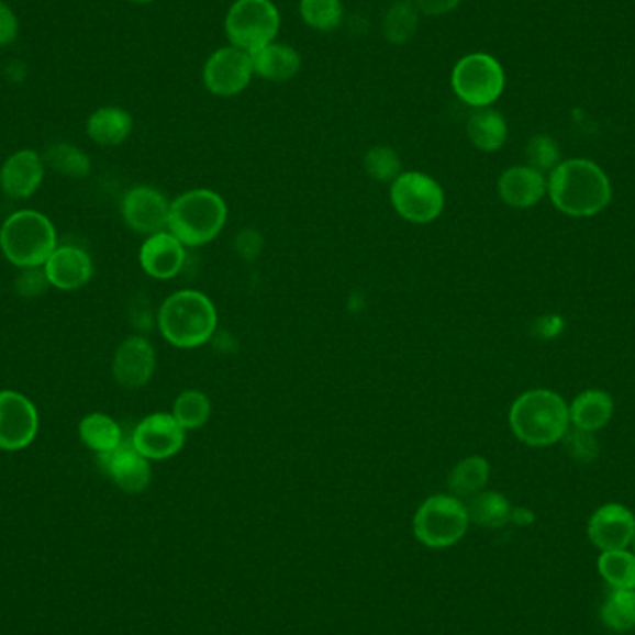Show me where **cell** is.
Here are the masks:
<instances>
[{"label":"cell","mask_w":635,"mask_h":635,"mask_svg":"<svg viewBox=\"0 0 635 635\" xmlns=\"http://www.w3.org/2000/svg\"><path fill=\"white\" fill-rule=\"evenodd\" d=\"M548 193L556 209L567 216L591 218L612 201V185L600 166L572 158L552 169Z\"/></svg>","instance_id":"1"},{"label":"cell","mask_w":635,"mask_h":635,"mask_svg":"<svg viewBox=\"0 0 635 635\" xmlns=\"http://www.w3.org/2000/svg\"><path fill=\"white\" fill-rule=\"evenodd\" d=\"M158 327L175 348H199L216 333V307L203 292L179 290L160 307Z\"/></svg>","instance_id":"2"},{"label":"cell","mask_w":635,"mask_h":635,"mask_svg":"<svg viewBox=\"0 0 635 635\" xmlns=\"http://www.w3.org/2000/svg\"><path fill=\"white\" fill-rule=\"evenodd\" d=\"M569 405L552 390H527L516 398L510 411L515 437L527 446H550L569 432Z\"/></svg>","instance_id":"3"},{"label":"cell","mask_w":635,"mask_h":635,"mask_svg":"<svg viewBox=\"0 0 635 635\" xmlns=\"http://www.w3.org/2000/svg\"><path fill=\"white\" fill-rule=\"evenodd\" d=\"M227 203L212 190H190L169 207V233L185 246L198 247L214 241L227 223Z\"/></svg>","instance_id":"4"},{"label":"cell","mask_w":635,"mask_h":635,"mask_svg":"<svg viewBox=\"0 0 635 635\" xmlns=\"http://www.w3.org/2000/svg\"><path fill=\"white\" fill-rule=\"evenodd\" d=\"M56 229L37 210H19L0 227V249L18 268H42L55 253Z\"/></svg>","instance_id":"5"},{"label":"cell","mask_w":635,"mask_h":635,"mask_svg":"<svg viewBox=\"0 0 635 635\" xmlns=\"http://www.w3.org/2000/svg\"><path fill=\"white\" fill-rule=\"evenodd\" d=\"M467 505L454 494H435L422 502L413 519L414 537L435 550L457 545L467 535Z\"/></svg>","instance_id":"6"},{"label":"cell","mask_w":635,"mask_h":635,"mask_svg":"<svg viewBox=\"0 0 635 635\" xmlns=\"http://www.w3.org/2000/svg\"><path fill=\"white\" fill-rule=\"evenodd\" d=\"M281 15L271 0H236L225 18V34L234 47L255 55L276 42Z\"/></svg>","instance_id":"7"},{"label":"cell","mask_w":635,"mask_h":635,"mask_svg":"<svg viewBox=\"0 0 635 635\" xmlns=\"http://www.w3.org/2000/svg\"><path fill=\"white\" fill-rule=\"evenodd\" d=\"M452 88L468 107L489 109L504 91V67L486 53L463 56L452 71Z\"/></svg>","instance_id":"8"},{"label":"cell","mask_w":635,"mask_h":635,"mask_svg":"<svg viewBox=\"0 0 635 635\" xmlns=\"http://www.w3.org/2000/svg\"><path fill=\"white\" fill-rule=\"evenodd\" d=\"M390 201L403 220L430 223L443 212L444 192L437 180L430 175L405 171L392 182Z\"/></svg>","instance_id":"9"},{"label":"cell","mask_w":635,"mask_h":635,"mask_svg":"<svg viewBox=\"0 0 635 635\" xmlns=\"http://www.w3.org/2000/svg\"><path fill=\"white\" fill-rule=\"evenodd\" d=\"M253 75H255L253 55L234 45H227L212 53L204 64V88L212 96H238L249 86Z\"/></svg>","instance_id":"10"},{"label":"cell","mask_w":635,"mask_h":635,"mask_svg":"<svg viewBox=\"0 0 635 635\" xmlns=\"http://www.w3.org/2000/svg\"><path fill=\"white\" fill-rule=\"evenodd\" d=\"M40 427L34 403L15 390H0V449L18 452L36 438Z\"/></svg>","instance_id":"11"},{"label":"cell","mask_w":635,"mask_h":635,"mask_svg":"<svg viewBox=\"0 0 635 635\" xmlns=\"http://www.w3.org/2000/svg\"><path fill=\"white\" fill-rule=\"evenodd\" d=\"M131 441L149 461H164L182 449L187 443V430L180 426L174 414L155 413L140 422Z\"/></svg>","instance_id":"12"},{"label":"cell","mask_w":635,"mask_h":635,"mask_svg":"<svg viewBox=\"0 0 635 635\" xmlns=\"http://www.w3.org/2000/svg\"><path fill=\"white\" fill-rule=\"evenodd\" d=\"M169 203L163 192L153 187H134L121 201V214L134 233L153 236L168 231Z\"/></svg>","instance_id":"13"},{"label":"cell","mask_w":635,"mask_h":635,"mask_svg":"<svg viewBox=\"0 0 635 635\" xmlns=\"http://www.w3.org/2000/svg\"><path fill=\"white\" fill-rule=\"evenodd\" d=\"M99 465L121 491L140 494L149 487V459L140 454L132 441H123L118 448L99 454Z\"/></svg>","instance_id":"14"},{"label":"cell","mask_w":635,"mask_h":635,"mask_svg":"<svg viewBox=\"0 0 635 635\" xmlns=\"http://www.w3.org/2000/svg\"><path fill=\"white\" fill-rule=\"evenodd\" d=\"M156 368L153 344L145 336H129L115 349L112 374L115 381L125 389H140L149 383Z\"/></svg>","instance_id":"15"},{"label":"cell","mask_w":635,"mask_h":635,"mask_svg":"<svg viewBox=\"0 0 635 635\" xmlns=\"http://www.w3.org/2000/svg\"><path fill=\"white\" fill-rule=\"evenodd\" d=\"M588 534L591 543L602 552L624 550L634 541V513L621 504L602 505L591 516Z\"/></svg>","instance_id":"16"},{"label":"cell","mask_w":635,"mask_h":635,"mask_svg":"<svg viewBox=\"0 0 635 635\" xmlns=\"http://www.w3.org/2000/svg\"><path fill=\"white\" fill-rule=\"evenodd\" d=\"M45 163L42 155L32 149L18 151L0 169V187L8 198H31L43 182Z\"/></svg>","instance_id":"17"},{"label":"cell","mask_w":635,"mask_h":635,"mask_svg":"<svg viewBox=\"0 0 635 635\" xmlns=\"http://www.w3.org/2000/svg\"><path fill=\"white\" fill-rule=\"evenodd\" d=\"M185 258H187L185 244L169 231L147 236V241L140 249V264L145 274L163 281L171 279L182 270Z\"/></svg>","instance_id":"18"},{"label":"cell","mask_w":635,"mask_h":635,"mask_svg":"<svg viewBox=\"0 0 635 635\" xmlns=\"http://www.w3.org/2000/svg\"><path fill=\"white\" fill-rule=\"evenodd\" d=\"M51 287L66 292L78 290L90 282L93 264L88 253L78 246H58L43 266Z\"/></svg>","instance_id":"19"},{"label":"cell","mask_w":635,"mask_h":635,"mask_svg":"<svg viewBox=\"0 0 635 635\" xmlns=\"http://www.w3.org/2000/svg\"><path fill=\"white\" fill-rule=\"evenodd\" d=\"M545 175L530 166H515L505 169L500 180H498V193L505 204L513 209H527L539 203L545 196Z\"/></svg>","instance_id":"20"},{"label":"cell","mask_w":635,"mask_h":635,"mask_svg":"<svg viewBox=\"0 0 635 635\" xmlns=\"http://www.w3.org/2000/svg\"><path fill=\"white\" fill-rule=\"evenodd\" d=\"M255 75L270 82H287L300 73L301 55L285 43H270L253 55Z\"/></svg>","instance_id":"21"},{"label":"cell","mask_w":635,"mask_h":635,"mask_svg":"<svg viewBox=\"0 0 635 635\" xmlns=\"http://www.w3.org/2000/svg\"><path fill=\"white\" fill-rule=\"evenodd\" d=\"M132 115L120 107H102L88 118L86 131L96 144L114 147L131 136Z\"/></svg>","instance_id":"22"},{"label":"cell","mask_w":635,"mask_h":635,"mask_svg":"<svg viewBox=\"0 0 635 635\" xmlns=\"http://www.w3.org/2000/svg\"><path fill=\"white\" fill-rule=\"evenodd\" d=\"M613 414L612 396L604 390H586L569 408L570 422L583 432H597L604 427Z\"/></svg>","instance_id":"23"},{"label":"cell","mask_w":635,"mask_h":635,"mask_svg":"<svg viewBox=\"0 0 635 635\" xmlns=\"http://www.w3.org/2000/svg\"><path fill=\"white\" fill-rule=\"evenodd\" d=\"M467 136L474 147L486 153L502 149L508 140V123L504 115L489 109H478L467 123Z\"/></svg>","instance_id":"24"},{"label":"cell","mask_w":635,"mask_h":635,"mask_svg":"<svg viewBox=\"0 0 635 635\" xmlns=\"http://www.w3.org/2000/svg\"><path fill=\"white\" fill-rule=\"evenodd\" d=\"M80 441L93 449L97 456L118 448L123 443V432L120 424L109 414L91 413L78 424Z\"/></svg>","instance_id":"25"},{"label":"cell","mask_w":635,"mask_h":635,"mask_svg":"<svg viewBox=\"0 0 635 635\" xmlns=\"http://www.w3.org/2000/svg\"><path fill=\"white\" fill-rule=\"evenodd\" d=\"M491 476L486 457L472 456L457 463L448 474V489L454 497L470 498L483 491Z\"/></svg>","instance_id":"26"},{"label":"cell","mask_w":635,"mask_h":635,"mask_svg":"<svg viewBox=\"0 0 635 635\" xmlns=\"http://www.w3.org/2000/svg\"><path fill=\"white\" fill-rule=\"evenodd\" d=\"M467 513L470 522H476L478 526L502 527L511 521L510 500L494 491H481L474 497L467 498Z\"/></svg>","instance_id":"27"},{"label":"cell","mask_w":635,"mask_h":635,"mask_svg":"<svg viewBox=\"0 0 635 635\" xmlns=\"http://www.w3.org/2000/svg\"><path fill=\"white\" fill-rule=\"evenodd\" d=\"M420 12L413 0H394L385 13L383 34L392 45H405L419 31Z\"/></svg>","instance_id":"28"},{"label":"cell","mask_w":635,"mask_h":635,"mask_svg":"<svg viewBox=\"0 0 635 635\" xmlns=\"http://www.w3.org/2000/svg\"><path fill=\"white\" fill-rule=\"evenodd\" d=\"M43 163L48 168L55 169L56 174L66 175V177H86L90 174L91 163L85 151L78 149L77 145L67 144V142H56L48 145Z\"/></svg>","instance_id":"29"},{"label":"cell","mask_w":635,"mask_h":635,"mask_svg":"<svg viewBox=\"0 0 635 635\" xmlns=\"http://www.w3.org/2000/svg\"><path fill=\"white\" fill-rule=\"evenodd\" d=\"M212 403L201 390L190 389L180 392L174 403V416L185 430H198L209 422Z\"/></svg>","instance_id":"30"},{"label":"cell","mask_w":635,"mask_h":635,"mask_svg":"<svg viewBox=\"0 0 635 635\" xmlns=\"http://www.w3.org/2000/svg\"><path fill=\"white\" fill-rule=\"evenodd\" d=\"M599 570L613 589H635V554L626 550L602 552Z\"/></svg>","instance_id":"31"},{"label":"cell","mask_w":635,"mask_h":635,"mask_svg":"<svg viewBox=\"0 0 635 635\" xmlns=\"http://www.w3.org/2000/svg\"><path fill=\"white\" fill-rule=\"evenodd\" d=\"M602 621L617 632L635 626V589H613L602 605Z\"/></svg>","instance_id":"32"},{"label":"cell","mask_w":635,"mask_h":635,"mask_svg":"<svg viewBox=\"0 0 635 635\" xmlns=\"http://www.w3.org/2000/svg\"><path fill=\"white\" fill-rule=\"evenodd\" d=\"M300 15L314 31L331 32L342 23L344 7L342 0H300Z\"/></svg>","instance_id":"33"},{"label":"cell","mask_w":635,"mask_h":635,"mask_svg":"<svg viewBox=\"0 0 635 635\" xmlns=\"http://www.w3.org/2000/svg\"><path fill=\"white\" fill-rule=\"evenodd\" d=\"M363 164H365L366 174L379 182H394L402 175L400 156L387 145H376L372 149L366 151Z\"/></svg>","instance_id":"34"},{"label":"cell","mask_w":635,"mask_h":635,"mask_svg":"<svg viewBox=\"0 0 635 635\" xmlns=\"http://www.w3.org/2000/svg\"><path fill=\"white\" fill-rule=\"evenodd\" d=\"M526 158L530 168L537 169L543 174V171L558 168L561 153H559V145L556 144V140L545 136V134H537L527 142Z\"/></svg>","instance_id":"35"},{"label":"cell","mask_w":635,"mask_h":635,"mask_svg":"<svg viewBox=\"0 0 635 635\" xmlns=\"http://www.w3.org/2000/svg\"><path fill=\"white\" fill-rule=\"evenodd\" d=\"M567 438V448H569L570 456L578 459V461H593L597 454H599V443L594 441L593 433L583 432L575 427L572 432L565 433Z\"/></svg>","instance_id":"36"},{"label":"cell","mask_w":635,"mask_h":635,"mask_svg":"<svg viewBox=\"0 0 635 635\" xmlns=\"http://www.w3.org/2000/svg\"><path fill=\"white\" fill-rule=\"evenodd\" d=\"M48 282L47 274L42 268H21L18 279H15V288L18 292L24 298H36L47 290Z\"/></svg>","instance_id":"37"},{"label":"cell","mask_w":635,"mask_h":635,"mask_svg":"<svg viewBox=\"0 0 635 635\" xmlns=\"http://www.w3.org/2000/svg\"><path fill=\"white\" fill-rule=\"evenodd\" d=\"M19 36V19L10 4L0 0V47L12 45Z\"/></svg>","instance_id":"38"},{"label":"cell","mask_w":635,"mask_h":635,"mask_svg":"<svg viewBox=\"0 0 635 635\" xmlns=\"http://www.w3.org/2000/svg\"><path fill=\"white\" fill-rule=\"evenodd\" d=\"M414 7L419 8L420 13L430 15V18H441L446 13L454 12L463 0H413Z\"/></svg>","instance_id":"39"},{"label":"cell","mask_w":635,"mask_h":635,"mask_svg":"<svg viewBox=\"0 0 635 635\" xmlns=\"http://www.w3.org/2000/svg\"><path fill=\"white\" fill-rule=\"evenodd\" d=\"M260 234L257 231H253V229H247V231H242L238 234V238H236V249L241 253L242 258H246V260H253V258L257 257L258 253H260Z\"/></svg>","instance_id":"40"},{"label":"cell","mask_w":635,"mask_h":635,"mask_svg":"<svg viewBox=\"0 0 635 635\" xmlns=\"http://www.w3.org/2000/svg\"><path fill=\"white\" fill-rule=\"evenodd\" d=\"M132 2H142V4H147V2H155V0H132Z\"/></svg>","instance_id":"41"},{"label":"cell","mask_w":635,"mask_h":635,"mask_svg":"<svg viewBox=\"0 0 635 635\" xmlns=\"http://www.w3.org/2000/svg\"><path fill=\"white\" fill-rule=\"evenodd\" d=\"M632 543H634V550H635V535H634V541H632Z\"/></svg>","instance_id":"42"}]
</instances>
